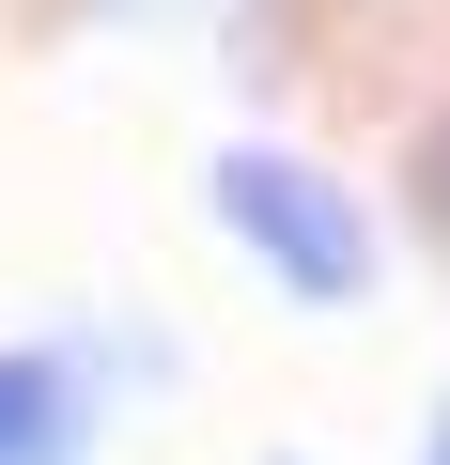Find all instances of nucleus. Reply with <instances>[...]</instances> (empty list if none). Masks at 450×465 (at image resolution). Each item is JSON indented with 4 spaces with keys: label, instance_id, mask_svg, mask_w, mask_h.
<instances>
[{
    "label": "nucleus",
    "instance_id": "f257e3e1",
    "mask_svg": "<svg viewBox=\"0 0 450 465\" xmlns=\"http://www.w3.org/2000/svg\"><path fill=\"white\" fill-rule=\"evenodd\" d=\"M217 217L249 232V264L280 280V295H373V232H357V202L326 186V171H295V155H217Z\"/></svg>",
    "mask_w": 450,
    "mask_h": 465
},
{
    "label": "nucleus",
    "instance_id": "f03ea898",
    "mask_svg": "<svg viewBox=\"0 0 450 465\" xmlns=\"http://www.w3.org/2000/svg\"><path fill=\"white\" fill-rule=\"evenodd\" d=\"M78 450V388L63 357H0V465H63Z\"/></svg>",
    "mask_w": 450,
    "mask_h": 465
},
{
    "label": "nucleus",
    "instance_id": "7ed1b4c3",
    "mask_svg": "<svg viewBox=\"0 0 450 465\" xmlns=\"http://www.w3.org/2000/svg\"><path fill=\"white\" fill-rule=\"evenodd\" d=\"M419 202H435V232H450V124L419 140Z\"/></svg>",
    "mask_w": 450,
    "mask_h": 465
},
{
    "label": "nucleus",
    "instance_id": "20e7f679",
    "mask_svg": "<svg viewBox=\"0 0 450 465\" xmlns=\"http://www.w3.org/2000/svg\"><path fill=\"white\" fill-rule=\"evenodd\" d=\"M435 465H450V403H435Z\"/></svg>",
    "mask_w": 450,
    "mask_h": 465
}]
</instances>
